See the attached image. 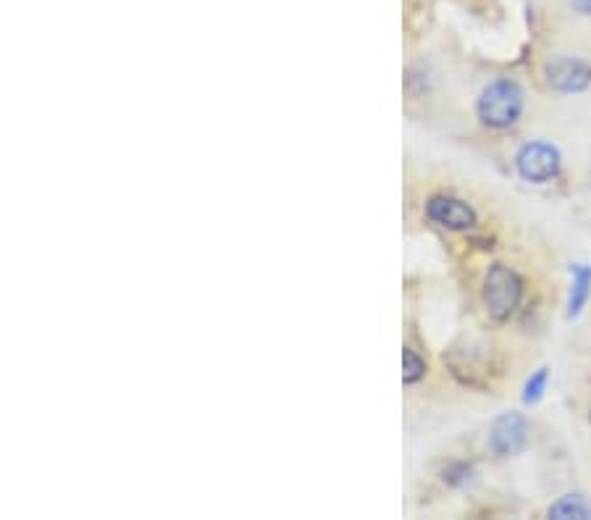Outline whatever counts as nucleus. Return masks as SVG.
I'll return each instance as SVG.
<instances>
[{"label": "nucleus", "mask_w": 591, "mask_h": 520, "mask_svg": "<svg viewBox=\"0 0 591 520\" xmlns=\"http://www.w3.org/2000/svg\"><path fill=\"white\" fill-rule=\"evenodd\" d=\"M549 518L557 520H589L591 518V502L581 494H568L563 497L560 502H555L549 507Z\"/></svg>", "instance_id": "nucleus-8"}, {"label": "nucleus", "mask_w": 591, "mask_h": 520, "mask_svg": "<svg viewBox=\"0 0 591 520\" xmlns=\"http://www.w3.org/2000/svg\"><path fill=\"white\" fill-rule=\"evenodd\" d=\"M426 216L450 232H468L479 224L476 211L458 197L437 195L426 203Z\"/></svg>", "instance_id": "nucleus-5"}, {"label": "nucleus", "mask_w": 591, "mask_h": 520, "mask_svg": "<svg viewBox=\"0 0 591 520\" xmlns=\"http://www.w3.org/2000/svg\"><path fill=\"white\" fill-rule=\"evenodd\" d=\"M544 77H547V85L557 92H581L591 85L589 66L578 58H568V56L552 58L544 66Z\"/></svg>", "instance_id": "nucleus-6"}, {"label": "nucleus", "mask_w": 591, "mask_h": 520, "mask_svg": "<svg viewBox=\"0 0 591 520\" xmlns=\"http://www.w3.org/2000/svg\"><path fill=\"white\" fill-rule=\"evenodd\" d=\"M515 166L525 182L542 184L555 179L560 172V152L547 142H528L515 155Z\"/></svg>", "instance_id": "nucleus-3"}, {"label": "nucleus", "mask_w": 591, "mask_h": 520, "mask_svg": "<svg viewBox=\"0 0 591 520\" xmlns=\"http://www.w3.org/2000/svg\"><path fill=\"white\" fill-rule=\"evenodd\" d=\"M402 379H405V384H418L420 379H423V373H426V366H423V360L418 358L413 349H405L402 352Z\"/></svg>", "instance_id": "nucleus-10"}, {"label": "nucleus", "mask_w": 591, "mask_h": 520, "mask_svg": "<svg viewBox=\"0 0 591 520\" xmlns=\"http://www.w3.org/2000/svg\"><path fill=\"white\" fill-rule=\"evenodd\" d=\"M524 297V279L504 263H492L483 276V305L494 321H507Z\"/></svg>", "instance_id": "nucleus-2"}, {"label": "nucleus", "mask_w": 591, "mask_h": 520, "mask_svg": "<svg viewBox=\"0 0 591 520\" xmlns=\"http://www.w3.org/2000/svg\"><path fill=\"white\" fill-rule=\"evenodd\" d=\"M525 444H528V423H525V418L521 412H504V415H500L492 423L489 447H492L494 455H521L525 450Z\"/></svg>", "instance_id": "nucleus-4"}, {"label": "nucleus", "mask_w": 591, "mask_h": 520, "mask_svg": "<svg viewBox=\"0 0 591 520\" xmlns=\"http://www.w3.org/2000/svg\"><path fill=\"white\" fill-rule=\"evenodd\" d=\"M547 381H549V370L547 369H539L528 381H525V390H524V402L525 405H536L542 397H544V390H547Z\"/></svg>", "instance_id": "nucleus-9"}, {"label": "nucleus", "mask_w": 591, "mask_h": 520, "mask_svg": "<svg viewBox=\"0 0 591 520\" xmlns=\"http://www.w3.org/2000/svg\"><path fill=\"white\" fill-rule=\"evenodd\" d=\"M476 113L486 127L507 130L524 113V92L513 79H497L483 87L482 98L476 103Z\"/></svg>", "instance_id": "nucleus-1"}, {"label": "nucleus", "mask_w": 591, "mask_h": 520, "mask_svg": "<svg viewBox=\"0 0 591 520\" xmlns=\"http://www.w3.org/2000/svg\"><path fill=\"white\" fill-rule=\"evenodd\" d=\"M570 8L581 16H591V0H570Z\"/></svg>", "instance_id": "nucleus-11"}, {"label": "nucleus", "mask_w": 591, "mask_h": 520, "mask_svg": "<svg viewBox=\"0 0 591 520\" xmlns=\"http://www.w3.org/2000/svg\"><path fill=\"white\" fill-rule=\"evenodd\" d=\"M591 295V268L589 265H575L573 268V286H570V300H568V316L575 318Z\"/></svg>", "instance_id": "nucleus-7"}]
</instances>
